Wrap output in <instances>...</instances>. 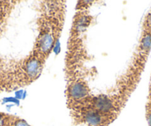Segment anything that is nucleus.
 Returning a JSON list of instances; mask_svg holds the SVG:
<instances>
[{
    "label": "nucleus",
    "instance_id": "1",
    "mask_svg": "<svg viewBox=\"0 0 151 126\" xmlns=\"http://www.w3.org/2000/svg\"><path fill=\"white\" fill-rule=\"evenodd\" d=\"M54 34H52L49 30H43L40 34L36 43V48L39 53H41L42 55L45 56L50 53L54 45Z\"/></svg>",
    "mask_w": 151,
    "mask_h": 126
},
{
    "label": "nucleus",
    "instance_id": "2",
    "mask_svg": "<svg viewBox=\"0 0 151 126\" xmlns=\"http://www.w3.org/2000/svg\"><path fill=\"white\" fill-rule=\"evenodd\" d=\"M106 116L95 110H89L82 115V120L89 126H104L107 122Z\"/></svg>",
    "mask_w": 151,
    "mask_h": 126
},
{
    "label": "nucleus",
    "instance_id": "3",
    "mask_svg": "<svg viewBox=\"0 0 151 126\" xmlns=\"http://www.w3.org/2000/svg\"><path fill=\"white\" fill-rule=\"evenodd\" d=\"M92 105L93 110L104 115L111 113L113 109V105L111 100L105 97L96 98L93 100Z\"/></svg>",
    "mask_w": 151,
    "mask_h": 126
},
{
    "label": "nucleus",
    "instance_id": "4",
    "mask_svg": "<svg viewBox=\"0 0 151 126\" xmlns=\"http://www.w3.org/2000/svg\"><path fill=\"white\" fill-rule=\"evenodd\" d=\"M25 74L27 77L30 79H34L40 73L42 70V63L40 59H34L32 58L27 63H25V66L24 68Z\"/></svg>",
    "mask_w": 151,
    "mask_h": 126
},
{
    "label": "nucleus",
    "instance_id": "5",
    "mask_svg": "<svg viewBox=\"0 0 151 126\" xmlns=\"http://www.w3.org/2000/svg\"><path fill=\"white\" fill-rule=\"evenodd\" d=\"M88 90L86 87L81 82H77L73 84L70 88V94L74 99H81L86 96Z\"/></svg>",
    "mask_w": 151,
    "mask_h": 126
},
{
    "label": "nucleus",
    "instance_id": "6",
    "mask_svg": "<svg viewBox=\"0 0 151 126\" xmlns=\"http://www.w3.org/2000/svg\"><path fill=\"white\" fill-rule=\"evenodd\" d=\"M8 117H5L4 114H0V126H6L8 125Z\"/></svg>",
    "mask_w": 151,
    "mask_h": 126
},
{
    "label": "nucleus",
    "instance_id": "7",
    "mask_svg": "<svg viewBox=\"0 0 151 126\" xmlns=\"http://www.w3.org/2000/svg\"><path fill=\"white\" fill-rule=\"evenodd\" d=\"M13 126H30L25 121L22 120H16L13 122Z\"/></svg>",
    "mask_w": 151,
    "mask_h": 126
},
{
    "label": "nucleus",
    "instance_id": "8",
    "mask_svg": "<svg viewBox=\"0 0 151 126\" xmlns=\"http://www.w3.org/2000/svg\"><path fill=\"white\" fill-rule=\"evenodd\" d=\"M147 121L149 126H151V108H147Z\"/></svg>",
    "mask_w": 151,
    "mask_h": 126
}]
</instances>
